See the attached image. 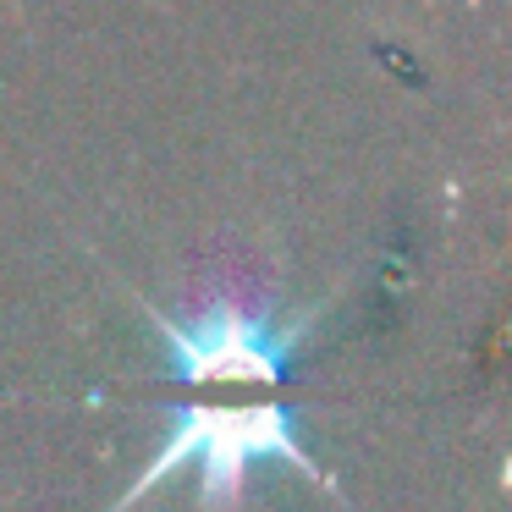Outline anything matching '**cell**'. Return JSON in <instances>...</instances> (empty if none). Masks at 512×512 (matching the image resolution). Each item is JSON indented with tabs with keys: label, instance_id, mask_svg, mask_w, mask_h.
<instances>
[{
	"label": "cell",
	"instance_id": "cell-1",
	"mask_svg": "<svg viewBox=\"0 0 512 512\" xmlns=\"http://www.w3.org/2000/svg\"><path fill=\"white\" fill-rule=\"evenodd\" d=\"M259 463L298 468V474L331 485L320 474V463L309 457V446H303L298 413L287 402H276V397H193L171 413L166 441L155 446L149 468L127 485V496L111 512H133L149 490L177 474L199 479V512H237L243 485Z\"/></svg>",
	"mask_w": 512,
	"mask_h": 512
}]
</instances>
